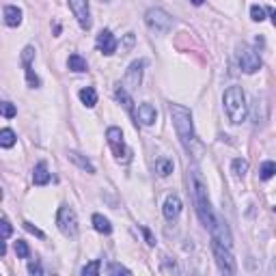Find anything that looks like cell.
Returning <instances> with one entry per match:
<instances>
[{
    "label": "cell",
    "instance_id": "6da1fadb",
    "mask_svg": "<svg viewBox=\"0 0 276 276\" xmlns=\"http://www.w3.org/2000/svg\"><path fill=\"white\" fill-rule=\"evenodd\" d=\"M192 192H194V205H196V214L201 218V222L207 226V229H214V224L218 222V216L214 214L212 205H210V198H207V190H205V184L203 179L192 172Z\"/></svg>",
    "mask_w": 276,
    "mask_h": 276
},
{
    "label": "cell",
    "instance_id": "7a4b0ae2",
    "mask_svg": "<svg viewBox=\"0 0 276 276\" xmlns=\"http://www.w3.org/2000/svg\"><path fill=\"white\" fill-rule=\"evenodd\" d=\"M168 114L172 119V126H175L177 136L182 138L184 147L190 149V144L194 142V128H192V112L186 106H179V104H170L168 106Z\"/></svg>",
    "mask_w": 276,
    "mask_h": 276
},
{
    "label": "cell",
    "instance_id": "3957f363",
    "mask_svg": "<svg viewBox=\"0 0 276 276\" xmlns=\"http://www.w3.org/2000/svg\"><path fill=\"white\" fill-rule=\"evenodd\" d=\"M224 110H226V116H229L231 123H242L246 121V100H244V91L242 86H229L224 91Z\"/></svg>",
    "mask_w": 276,
    "mask_h": 276
},
{
    "label": "cell",
    "instance_id": "277c9868",
    "mask_svg": "<svg viewBox=\"0 0 276 276\" xmlns=\"http://www.w3.org/2000/svg\"><path fill=\"white\" fill-rule=\"evenodd\" d=\"M106 138H108V144H110V149H112L116 160H119V162H130V160H132V151H130L126 140H123V132L119 128H108Z\"/></svg>",
    "mask_w": 276,
    "mask_h": 276
},
{
    "label": "cell",
    "instance_id": "5b68a950",
    "mask_svg": "<svg viewBox=\"0 0 276 276\" xmlns=\"http://www.w3.org/2000/svg\"><path fill=\"white\" fill-rule=\"evenodd\" d=\"M144 22L158 34H166L172 28V18L164 9H149L144 13Z\"/></svg>",
    "mask_w": 276,
    "mask_h": 276
},
{
    "label": "cell",
    "instance_id": "8992f818",
    "mask_svg": "<svg viewBox=\"0 0 276 276\" xmlns=\"http://www.w3.org/2000/svg\"><path fill=\"white\" fill-rule=\"evenodd\" d=\"M212 250H214V257H216V264H218V270L222 274H236L238 272V264L231 254V248L222 246L220 242L214 240L212 244Z\"/></svg>",
    "mask_w": 276,
    "mask_h": 276
},
{
    "label": "cell",
    "instance_id": "52a82bcc",
    "mask_svg": "<svg viewBox=\"0 0 276 276\" xmlns=\"http://www.w3.org/2000/svg\"><path fill=\"white\" fill-rule=\"evenodd\" d=\"M56 224L63 236L67 238H76L78 236V216H76V212L72 210V207L63 205L58 210V216H56Z\"/></svg>",
    "mask_w": 276,
    "mask_h": 276
},
{
    "label": "cell",
    "instance_id": "ba28073f",
    "mask_svg": "<svg viewBox=\"0 0 276 276\" xmlns=\"http://www.w3.org/2000/svg\"><path fill=\"white\" fill-rule=\"evenodd\" d=\"M240 67H242V72H244V74H254V72H259V69H261V58H259V54L254 52L252 48L242 46V50H240Z\"/></svg>",
    "mask_w": 276,
    "mask_h": 276
},
{
    "label": "cell",
    "instance_id": "9c48e42d",
    "mask_svg": "<svg viewBox=\"0 0 276 276\" xmlns=\"http://www.w3.org/2000/svg\"><path fill=\"white\" fill-rule=\"evenodd\" d=\"M69 2V9L74 11L78 24L82 26L84 30L91 28V11H88V0H67Z\"/></svg>",
    "mask_w": 276,
    "mask_h": 276
},
{
    "label": "cell",
    "instance_id": "30bf717a",
    "mask_svg": "<svg viewBox=\"0 0 276 276\" xmlns=\"http://www.w3.org/2000/svg\"><path fill=\"white\" fill-rule=\"evenodd\" d=\"M142 67H144V60H134V63L128 67L126 78H123V84H126L128 91H134V88L140 86V80H142Z\"/></svg>",
    "mask_w": 276,
    "mask_h": 276
},
{
    "label": "cell",
    "instance_id": "8fae6325",
    "mask_svg": "<svg viewBox=\"0 0 276 276\" xmlns=\"http://www.w3.org/2000/svg\"><path fill=\"white\" fill-rule=\"evenodd\" d=\"M98 50L102 54H106V56H110V54L116 52V39H114V34L110 30H102L98 34Z\"/></svg>",
    "mask_w": 276,
    "mask_h": 276
},
{
    "label": "cell",
    "instance_id": "7c38bea8",
    "mask_svg": "<svg viewBox=\"0 0 276 276\" xmlns=\"http://www.w3.org/2000/svg\"><path fill=\"white\" fill-rule=\"evenodd\" d=\"M136 119L142 123V126H154L156 119H158V112L151 104H140L136 110Z\"/></svg>",
    "mask_w": 276,
    "mask_h": 276
},
{
    "label": "cell",
    "instance_id": "4fadbf2b",
    "mask_svg": "<svg viewBox=\"0 0 276 276\" xmlns=\"http://www.w3.org/2000/svg\"><path fill=\"white\" fill-rule=\"evenodd\" d=\"M179 214H182V198H179L177 194H170L166 201H164V218L175 220Z\"/></svg>",
    "mask_w": 276,
    "mask_h": 276
},
{
    "label": "cell",
    "instance_id": "5bb4252c",
    "mask_svg": "<svg viewBox=\"0 0 276 276\" xmlns=\"http://www.w3.org/2000/svg\"><path fill=\"white\" fill-rule=\"evenodd\" d=\"M4 24L11 26V28H16V26L22 24V9H18V6H4Z\"/></svg>",
    "mask_w": 276,
    "mask_h": 276
},
{
    "label": "cell",
    "instance_id": "9a60e30c",
    "mask_svg": "<svg viewBox=\"0 0 276 276\" xmlns=\"http://www.w3.org/2000/svg\"><path fill=\"white\" fill-rule=\"evenodd\" d=\"M32 184L34 186H46L50 184V172H48V164L46 162H39L32 170Z\"/></svg>",
    "mask_w": 276,
    "mask_h": 276
},
{
    "label": "cell",
    "instance_id": "2e32d148",
    "mask_svg": "<svg viewBox=\"0 0 276 276\" xmlns=\"http://www.w3.org/2000/svg\"><path fill=\"white\" fill-rule=\"evenodd\" d=\"M69 160H72L76 166L82 168L84 172H95V166L91 164V160H88V158H84V156H80L78 151H69Z\"/></svg>",
    "mask_w": 276,
    "mask_h": 276
},
{
    "label": "cell",
    "instance_id": "e0dca14e",
    "mask_svg": "<svg viewBox=\"0 0 276 276\" xmlns=\"http://www.w3.org/2000/svg\"><path fill=\"white\" fill-rule=\"evenodd\" d=\"M80 102L84 104L86 108H93L95 104H98V93H95V88L93 86L82 88V91H80Z\"/></svg>",
    "mask_w": 276,
    "mask_h": 276
},
{
    "label": "cell",
    "instance_id": "ac0fdd59",
    "mask_svg": "<svg viewBox=\"0 0 276 276\" xmlns=\"http://www.w3.org/2000/svg\"><path fill=\"white\" fill-rule=\"evenodd\" d=\"M93 226H95V231L104 233V236H108V233L112 231V224H110V220L104 218L102 214H95V216H93Z\"/></svg>",
    "mask_w": 276,
    "mask_h": 276
},
{
    "label": "cell",
    "instance_id": "d6986e66",
    "mask_svg": "<svg viewBox=\"0 0 276 276\" xmlns=\"http://www.w3.org/2000/svg\"><path fill=\"white\" fill-rule=\"evenodd\" d=\"M67 67L72 69V72H86V60L80 56V54H72V56L67 58Z\"/></svg>",
    "mask_w": 276,
    "mask_h": 276
},
{
    "label": "cell",
    "instance_id": "ffe728a7",
    "mask_svg": "<svg viewBox=\"0 0 276 276\" xmlns=\"http://www.w3.org/2000/svg\"><path fill=\"white\" fill-rule=\"evenodd\" d=\"M156 170L160 172L162 177H168L172 172V160H166V158H160V160L156 162Z\"/></svg>",
    "mask_w": 276,
    "mask_h": 276
},
{
    "label": "cell",
    "instance_id": "44dd1931",
    "mask_svg": "<svg viewBox=\"0 0 276 276\" xmlns=\"http://www.w3.org/2000/svg\"><path fill=\"white\" fill-rule=\"evenodd\" d=\"M100 268H102V261L100 259H93L91 264H86L84 268L80 270L82 276H98L100 274Z\"/></svg>",
    "mask_w": 276,
    "mask_h": 276
},
{
    "label": "cell",
    "instance_id": "7402d4cb",
    "mask_svg": "<svg viewBox=\"0 0 276 276\" xmlns=\"http://www.w3.org/2000/svg\"><path fill=\"white\" fill-rule=\"evenodd\" d=\"M0 144H2L4 149H9V147H13V144H16V134H13L9 128H4L2 132H0Z\"/></svg>",
    "mask_w": 276,
    "mask_h": 276
},
{
    "label": "cell",
    "instance_id": "603a6c76",
    "mask_svg": "<svg viewBox=\"0 0 276 276\" xmlns=\"http://www.w3.org/2000/svg\"><path fill=\"white\" fill-rule=\"evenodd\" d=\"M259 172H261V179H272L276 175V162H264Z\"/></svg>",
    "mask_w": 276,
    "mask_h": 276
},
{
    "label": "cell",
    "instance_id": "cb8c5ba5",
    "mask_svg": "<svg viewBox=\"0 0 276 276\" xmlns=\"http://www.w3.org/2000/svg\"><path fill=\"white\" fill-rule=\"evenodd\" d=\"M231 168H233V172H236L238 177H244L246 172H248V162H246V160H242V158H238V160H233Z\"/></svg>",
    "mask_w": 276,
    "mask_h": 276
},
{
    "label": "cell",
    "instance_id": "d4e9b609",
    "mask_svg": "<svg viewBox=\"0 0 276 276\" xmlns=\"http://www.w3.org/2000/svg\"><path fill=\"white\" fill-rule=\"evenodd\" d=\"M116 100H119V102L123 104V106H126V110H130V112L134 110V108H132V104H134V102H132V98H130V95L126 93V88H116Z\"/></svg>",
    "mask_w": 276,
    "mask_h": 276
},
{
    "label": "cell",
    "instance_id": "484cf974",
    "mask_svg": "<svg viewBox=\"0 0 276 276\" xmlns=\"http://www.w3.org/2000/svg\"><path fill=\"white\" fill-rule=\"evenodd\" d=\"M16 254L20 259H28L30 257V248H28V244L26 242H22V240H18L16 242Z\"/></svg>",
    "mask_w": 276,
    "mask_h": 276
},
{
    "label": "cell",
    "instance_id": "4316f807",
    "mask_svg": "<svg viewBox=\"0 0 276 276\" xmlns=\"http://www.w3.org/2000/svg\"><path fill=\"white\" fill-rule=\"evenodd\" d=\"M250 18L254 20V22H264V20H266V9H264V6H259V4L250 6Z\"/></svg>",
    "mask_w": 276,
    "mask_h": 276
},
{
    "label": "cell",
    "instance_id": "83f0119b",
    "mask_svg": "<svg viewBox=\"0 0 276 276\" xmlns=\"http://www.w3.org/2000/svg\"><path fill=\"white\" fill-rule=\"evenodd\" d=\"M32 58H34V48L32 46H26L24 48V52H22V60H24V65L28 67L32 63Z\"/></svg>",
    "mask_w": 276,
    "mask_h": 276
},
{
    "label": "cell",
    "instance_id": "f1b7e54d",
    "mask_svg": "<svg viewBox=\"0 0 276 276\" xmlns=\"http://www.w3.org/2000/svg\"><path fill=\"white\" fill-rule=\"evenodd\" d=\"M26 82H28V86H32V88L41 84V82H39V78H37V76H34V72L30 69V65L26 67Z\"/></svg>",
    "mask_w": 276,
    "mask_h": 276
},
{
    "label": "cell",
    "instance_id": "f546056e",
    "mask_svg": "<svg viewBox=\"0 0 276 276\" xmlns=\"http://www.w3.org/2000/svg\"><path fill=\"white\" fill-rule=\"evenodd\" d=\"M2 114H4V119H11V116L18 114V110H16V106H13V104L4 102V104H2Z\"/></svg>",
    "mask_w": 276,
    "mask_h": 276
},
{
    "label": "cell",
    "instance_id": "4dcf8cb0",
    "mask_svg": "<svg viewBox=\"0 0 276 276\" xmlns=\"http://www.w3.org/2000/svg\"><path fill=\"white\" fill-rule=\"evenodd\" d=\"M106 272H108V274H130L128 268H123L121 264H110Z\"/></svg>",
    "mask_w": 276,
    "mask_h": 276
},
{
    "label": "cell",
    "instance_id": "1f68e13d",
    "mask_svg": "<svg viewBox=\"0 0 276 276\" xmlns=\"http://www.w3.org/2000/svg\"><path fill=\"white\" fill-rule=\"evenodd\" d=\"M0 226H2V240H9V238H11V224H9V220L2 218Z\"/></svg>",
    "mask_w": 276,
    "mask_h": 276
},
{
    "label": "cell",
    "instance_id": "d6a6232c",
    "mask_svg": "<svg viewBox=\"0 0 276 276\" xmlns=\"http://www.w3.org/2000/svg\"><path fill=\"white\" fill-rule=\"evenodd\" d=\"M24 229L28 231V233H34V236H37V238H46V236H44V231H39L37 226H32L30 222H24Z\"/></svg>",
    "mask_w": 276,
    "mask_h": 276
},
{
    "label": "cell",
    "instance_id": "836d02e7",
    "mask_svg": "<svg viewBox=\"0 0 276 276\" xmlns=\"http://www.w3.org/2000/svg\"><path fill=\"white\" fill-rule=\"evenodd\" d=\"M140 231H142V236H144V240H147V244H149V246H156V238H154V236H151V231L147 229V226H142V229H140Z\"/></svg>",
    "mask_w": 276,
    "mask_h": 276
},
{
    "label": "cell",
    "instance_id": "e575fe53",
    "mask_svg": "<svg viewBox=\"0 0 276 276\" xmlns=\"http://www.w3.org/2000/svg\"><path fill=\"white\" fill-rule=\"evenodd\" d=\"M28 272L30 274H44V270H41V266L37 264V261H30L28 264Z\"/></svg>",
    "mask_w": 276,
    "mask_h": 276
},
{
    "label": "cell",
    "instance_id": "d590c367",
    "mask_svg": "<svg viewBox=\"0 0 276 276\" xmlns=\"http://www.w3.org/2000/svg\"><path fill=\"white\" fill-rule=\"evenodd\" d=\"M268 13H270V18H272V24L276 26V9H268Z\"/></svg>",
    "mask_w": 276,
    "mask_h": 276
},
{
    "label": "cell",
    "instance_id": "8d00e7d4",
    "mask_svg": "<svg viewBox=\"0 0 276 276\" xmlns=\"http://www.w3.org/2000/svg\"><path fill=\"white\" fill-rule=\"evenodd\" d=\"M190 2H192V4H196V6H198V4H203V0H190Z\"/></svg>",
    "mask_w": 276,
    "mask_h": 276
},
{
    "label": "cell",
    "instance_id": "74e56055",
    "mask_svg": "<svg viewBox=\"0 0 276 276\" xmlns=\"http://www.w3.org/2000/svg\"><path fill=\"white\" fill-rule=\"evenodd\" d=\"M102 2H110V0H102Z\"/></svg>",
    "mask_w": 276,
    "mask_h": 276
},
{
    "label": "cell",
    "instance_id": "f35d334b",
    "mask_svg": "<svg viewBox=\"0 0 276 276\" xmlns=\"http://www.w3.org/2000/svg\"><path fill=\"white\" fill-rule=\"evenodd\" d=\"M274 212H276V207H274Z\"/></svg>",
    "mask_w": 276,
    "mask_h": 276
}]
</instances>
